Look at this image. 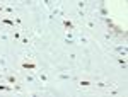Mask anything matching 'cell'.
<instances>
[{
    "instance_id": "1",
    "label": "cell",
    "mask_w": 128,
    "mask_h": 97,
    "mask_svg": "<svg viewBox=\"0 0 128 97\" xmlns=\"http://www.w3.org/2000/svg\"><path fill=\"white\" fill-rule=\"evenodd\" d=\"M114 51L118 53L120 56H123V58H126V55H128V49H126V44L123 43V44H118L116 48H114Z\"/></svg>"
},
{
    "instance_id": "2",
    "label": "cell",
    "mask_w": 128,
    "mask_h": 97,
    "mask_svg": "<svg viewBox=\"0 0 128 97\" xmlns=\"http://www.w3.org/2000/svg\"><path fill=\"white\" fill-rule=\"evenodd\" d=\"M58 78L60 80H70L72 75H70L68 72H63V70H58Z\"/></svg>"
},
{
    "instance_id": "3",
    "label": "cell",
    "mask_w": 128,
    "mask_h": 97,
    "mask_svg": "<svg viewBox=\"0 0 128 97\" xmlns=\"http://www.w3.org/2000/svg\"><path fill=\"white\" fill-rule=\"evenodd\" d=\"M96 85L101 87V89H109L113 84H111V82H106V80H99V82H96Z\"/></svg>"
},
{
    "instance_id": "4",
    "label": "cell",
    "mask_w": 128,
    "mask_h": 97,
    "mask_svg": "<svg viewBox=\"0 0 128 97\" xmlns=\"http://www.w3.org/2000/svg\"><path fill=\"white\" fill-rule=\"evenodd\" d=\"M41 3H43L44 9H48V10L53 9V0H41Z\"/></svg>"
},
{
    "instance_id": "5",
    "label": "cell",
    "mask_w": 128,
    "mask_h": 97,
    "mask_svg": "<svg viewBox=\"0 0 128 97\" xmlns=\"http://www.w3.org/2000/svg\"><path fill=\"white\" fill-rule=\"evenodd\" d=\"M12 90H14L16 94H20V92L24 90V89H22V84H17V82H16V84H14V87H12Z\"/></svg>"
},
{
    "instance_id": "6",
    "label": "cell",
    "mask_w": 128,
    "mask_h": 97,
    "mask_svg": "<svg viewBox=\"0 0 128 97\" xmlns=\"http://www.w3.org/2000/svg\"><path fill=\"white\" fill-rule=\"evenodd\" d=\"M0 67H2L4 72L7 70V60H5V56H0Z\"/></svg>"
},
{
    "instance_id": "7",
    "label": "cell",
    "mask_w": 128,
    "mask_h": 97,
    "mask_svg": "<svg viewBox=\"0 0 128 97\" xmlns=\"http://www.w3.org/2000/svg\"><path fill=\"white\" fill-rule=\"evenodd\" d=\"M118 63H120V67H123V70H126V60L125 58H121V56H118Z\"/></svg>"
},
{
    "instance_id": "8",
    "label": "cell",
    "mask_w": 128,
    "mask_h": 97,
    "mask_svg": "<svg viewBox=\"0 0 128 97\" xmlns=\"http://www.w3.org/2000/svg\"><path fill=\"white\" fill-rule=\"evenodd\" d=\"M63 26H65V27H67L68 31H72V29H74V24H72L70 20H63Z\"/></svg>"
},
{
    "instance_id": "9",
    "label": "cell",
    "mask_w": 128,
    "mask_h": 97,
    "mask_svg": "<svg viewBox=\"0 0 128 97\" xmlns=\"http://www.w3.org/2000/svg\"><path fill=\"white\" fill-rule=\"evenodd\" d=\"M77 9H79V10H84V9H86V0H80L79 3H77Z\"/></svg>"
},
{
    "instance_id": "10",
    "label": "cell",
    "mask_w": 128,
    "mask_h": 97,
    "mask_svg": "<svg viewBox=\"0 0 128 97\" xmlns=\"http://www.w3.org/2000/svg\"><path fill=\"white\" fill-rule=\"evenodd\" d=\"M40 80L43 82V84H46V82H48V77H46V73H43V72H41V73H40Z\"/></svg>"
},
{
    "instance_id": "11",
    "label": "cell",
    "mask_w": 128,
    "mask_h": 97,
    "mask_svg": "<svg viewBox=\"0 0 128 97\" xmlns=\"http://www.w3.org/2000/svg\"><path fill=\"white\" fill-rule=\"evenodd\" d=\"M79 85H80V87H90V85H92V84H90V82H89V80H82V82H80Z\"/></svg>"
},
{
    "instance_id": "12",
    "label": "cell",
    "mask_w": 128,
    "mask_h": 97,
    "mask_svg": "<svg viewBox=\"0 0 128 97\" xmlns=\"http://www.w3.org/2000/svg\"><path fill=\"white\" fill-rule=\"evenodd\" d=\"M7 82H9V84H12V85H14V84H16V82H17V80H16V77H14V75H9V77H7Z\"/></svg>"
},
{
    "instance_id": "13",
    "label": "cell",
    "mask_w": 128,
    "mask_h": 97,
    "mask_svg": "<svg viewBox=\"0 0 128 97\" xmlns=\"http://www.w3.org/2000/svg\"><path fill=\"white\" fill-rule=\"evenodd\" d=\"M26 82H29V84H34V82H36V78L32 77V75H26Z\"/></svg>"
},
{
    "instance_id": "14",
    "label": "cell",
    "mask_w": 128,
    "mask_h": 97,
    "mask_svg": "<svg viewBox=\"0 0 128 97\" xmlns=\"http://www.w3.org/2000/svg\"><path fill=\"white\" fill-rule=\"evenodd\" d=\"M80 43L82 44H87V36L86 34H80Z\"/></svg>"
},
{
    "instance_id": "15",
    "label": "cell",
    "mask_w": 128,
    "mask_h": 97,
    "mask_svg": "<svg viewBox=\"0 0 128 97\" xmlns=\"http://www.w3.org/2000/svg\"><path fill=\"white\" fill-rule=\"evenodd\" d=\"M87 27L89 29H94V20H87Z\"/></svg>"
},
{
    "instance_id": "16",
    "label": "cell",
    "mask_w": 128,
    "mask_h": 97,
    "mask_svg": "<svg viewBox=\"0 0 128 97\" xmlns=\"http://www.w3.org/2000/svg\"><path fill=\"white\" fill-rule=\"evenodd\" d=\"M0 90H12L9 85H0Z\"/></svg>"
},
{
    "instance_id": "17",
    "label": "cell",
    "mask_w": 128,
    "mask_h": 97,
    "mask_svg": "<svg viewBox=\"0 0 128 97\" xmlns=\"http://www.w3.org/2000/svg\"><path fill=\"white\" fill-rule=\"evenodd\" d=\"M2 78H4V75H2V73H0V80H2Z\"/></svg>"
},
{
    "instance_id": "18",
    "label": "cell",
    "mask_w": 128,
    "mask_h": 97,
    "mask_svg": "<svg viewBox=\"0 0 128 97\" xmlns=\"http://www.w3.org/2000/svg\"><path fill=\"white\" fill-rule=\"evenodd\" d=\"M0 12H2V7H0Z\"/></svg>"
}]
</instances>
